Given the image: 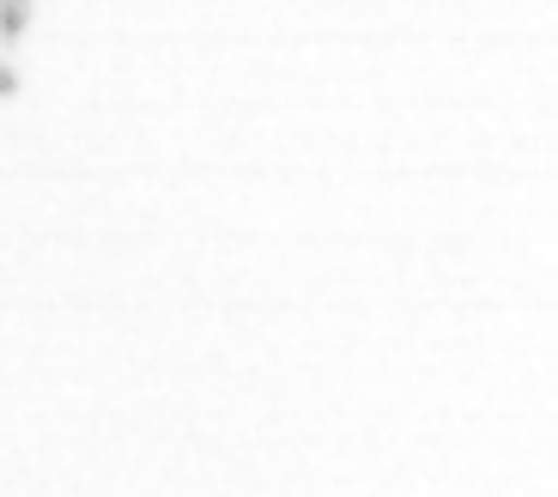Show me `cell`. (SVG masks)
<instances>
[{"mask_svg": "<svg viewBox=\"0 0 558 497\" xmlns=\"http://www.w3.org/2000/svg\"><path fill=\"white\" fill-rule=\"evenodd\" d=\"M31 31V0H0V43H19Z\"/></svg>", "mask_w": 558, "mask_h": 497, "instance_id": "cell-1", "label": "cell"}, {"mask_svg": "<svg viewBox=\"0 0 558 497\" xmlns=\"http://www.w3.org/2000/svg\"><path fill=\"white\" fill-rule=\"evenodd\" d=\"M0 97H19V73L7 68V61H0Z\"/></svg>", "mask_w": 558, "mask_h": 497, "instance_id": "cell-2", "label": "cell"}]
</instances>
